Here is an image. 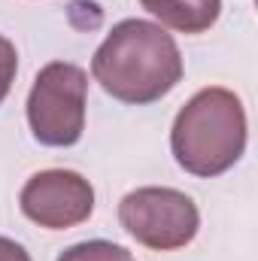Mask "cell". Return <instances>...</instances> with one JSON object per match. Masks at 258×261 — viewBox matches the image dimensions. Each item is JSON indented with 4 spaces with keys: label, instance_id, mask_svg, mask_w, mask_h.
Here are the masks:
<instances>
[{
    "label": "cell",
    "instance_id": "5b68a950",
    "mask_svg": "<svg viewBox=\"0 0 258 261\" xmlns=\"http://www.w3.org/2000/svg\"><path fill=\"white\" fill-rule=\"evenodd\" d=\"M18 206L34 225L67 231L88 222L94 210V189L76 170H40L24 182Z\"/></svg>",
    "mask_w": 258,
    "mask_h": 261
},
{
    "label": "cell",
    "instance_id": "ba28073f",
    "mask_svg": "<svg viewBox=\"0 0 258 261\" xmlns=\"http://www.w3.org/2000/svg\"><path fill=\"white\" fill-rule=\"evenodd\" d=\"M15 70H18V55H15V46L0 37V103L6 100L12 82H15Z\"/></svg>",
    "mask_w": 258,
    "mask_h": 261
},
{
    "label": "cell",
    "instance_id": "52a82bcc",
    "mask_svg": "<svg viewBox=\"0 0 258 261\" xmlns=\"http://www.w3.org/2000/svg\"><path fill=\"white\" fill-rule=\"evenodd\" d=\"M58 261H137L125 246L110 243V240H85L64 249Z\"/></svg>",
    "mask_w": 258,
    "mask_h": 261
},
{
    "label": "cell",
    "instance_id": "8992f818",
    "mask_svg": "<svg viewBox=\"0 0 258 261\" xmlns=\"http://www.w3.org/2000/svg\"><path fill=\"white\" fill-rule=\"evenodd\" d=\"M149 15L161 21V28H173L179 34H203L222 15V0H140Z\"/></svg>",
    "mask_w": 258,
    "mask_h": 261
},
{
    "label": "cell",
    "instance_id": "6da1fadb",
    "mask_svg": "<svg viewBox=\"0 0 258 261\" xmlns=\"http://www.w3.org/2000/svg\"><path fill=\"white\" fill-rule=\"evenodd\" d=\"M91 76L110 97L146 107L176 88L183 79V55L161 24L125 18L97 46Z\"/></svg>",
    "mask_w": 258,
    "mask_h": 261
},
{
    "label": "cell",
    "instance_id": "7a4b0ae2",
    "mask_svg": "<svg viewBox=\"0 0 258 261\" xmlns=\"http://www.w3.org/2000/svg\"><path fill=\"white\" fill-rule=\"evenodd\" d=\"M176 164L200 179L231 170L246 149V110L228 88H200L176 113L170 130Z\"/></svg>",
    "mask_w": 258,
    "mask_h": 261
},
{
    "label": "cell",
    "instance_id": "3957f363",
    "mask_svg": "<svg viewBox=\"0 0 258 261\" xmlns=\"http://www.w3.org/2000/svg\"><path fill=\"white\" fill-rule=\"evenodd\" d=\"M88 73L70 61L46 64L28 94V125L37 143L67 149L82 140L85 130Z\"/></svg>",
    "mask_w": 258,
    "mask_h": 261
},
{
    "label": "cell",
    "instance_id": "277c9868",
    "mask_svg": "<svg viewBox=\"0 0 258 261\" xmlns=\"http://www.w3.org/2000/svg\"><path fill=\"white\" fill-rule=\"evenodd\" d=\"M119 222L140 246L152 252H173L197 237L200 213L186 192L146 186L122 197Z\"/></svg>",
    "mask_w": 258,
    "mask_h": 261
},
{
    "label": "cell",
    "instance_id": "9c48e42d",
    "mask_svg": "<svg viewBox=\"0 0 258 261\" xmlns=\"http://www.w3.org/2000/svg\"><path fill=\"white\" fill-rule=\"evenodd\" d=\"M0 261H31L28 249L9 237H0Z\"/></svg>",
    "mask_w": 258,
    "mask_h": 261
}]
</instances>
